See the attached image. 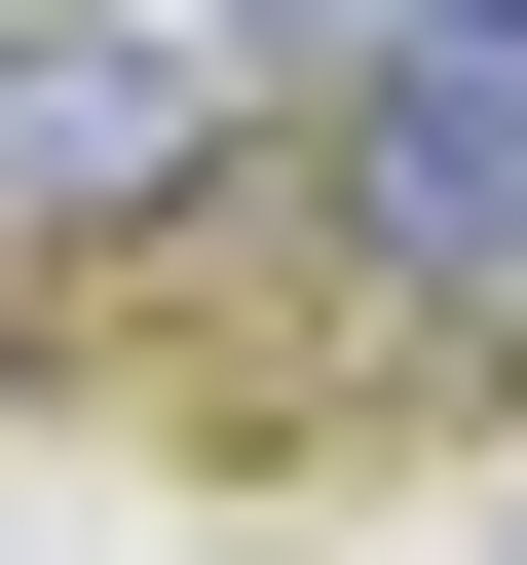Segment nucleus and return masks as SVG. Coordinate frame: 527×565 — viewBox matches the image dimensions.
Masks as SVG:
<instances>
[{"instance_id":"2","label":"nucleus","mask_w":527,"mask_h":565,"mask_svg":"<svg viewBox=\"0 0 527 565\" xmlns=\"http://www.w3.org/2000/svg\"><path fill=\"white\" fill-rule=\"evenodd\" d=\"M226 189V76L189 39H76V0H39V39H0V264H151Z\"/></svg>"},{"instance_id":"3","label":"nucleus","mask_w":527,"mask_h":565,"mask_svg":"<svg viewBox=\"0 0 527 565\" xmlns=\"http://www.w3.org/2000/svg\"><path fill=\"white\" fill-rule=\"evenodd\" d=\"M76 39H189V76L264 114V76H340V0H76Z\"/></svg>"},{"instance_id":"1","label":"nucleus","mask_w":527,"mask_h":565,"mask_svg":"<svg viewBox=\"0 0 527 565\" xmlns=\"http://www.w3.org/2000/svg\"><path fill=\"white\" fill-rule=\"evenodd\" d=\"M302 189H340V302L415 377H527V0H340Z\"/></svg>"},{"instance_id":"4","label":"nucleus","mask_w":527,"mask_h":565,"mask_svg":"<svg viewBox=\"0 0 527 565\" xmlns=\"http://www.w3.org/2000/svg\"><path fill=\"white\" fill-rule=\"evenodd\" d=\"M0 39H39V0H0Z\"/></svg>"}]
</instances>
